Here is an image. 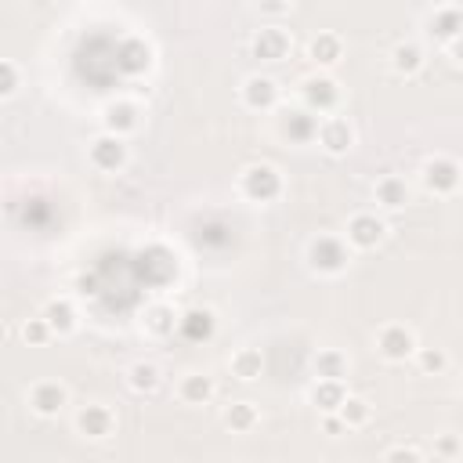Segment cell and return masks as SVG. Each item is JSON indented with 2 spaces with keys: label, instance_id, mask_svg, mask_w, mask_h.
<instances>
[{
  "label": "cell",
  "instance_id": "1",
  "mask_svg": "<svg viewBox=\"0 0 463 463\" xmlns=\"http://www.w3.org/2000/svg\"><path fill=\"white\" fill-rule=\"evenodd\" d=\"M307 264H311V271H318V275H340V271L351 264V250H347V242L336 239V235H315V239L307 242Z\"/></svg>",
  "mask_w": 463,
  "mask_h": 463
},
{
  "label": "cell",
  "instance_id": "2",
  "mask_svg": "<svg viewBox=\"0 0 463 463\" xmlns=\"http://www.w3.org/2000/svg\"><path fill=\"white\" fill-rule=\"evenodd\" d=\"M239 192H242L250 203H271V199H279V192H282V174H279L271 163H250V166L239 174Z\"/></svg>",
  "mask_w": 463,
  "mask_h": 463
},
{
  "label": "cell",
  "instance_id": "3",
  "mask_svg": "<svg viewBox=\"0 0 463 463\" xmlns=\"http://www.w3.org/2000/svg\"><path fill=\"white\" fill-rule=\"evenodd\" d=\"M420 181H423V188L434 192V195H452V192L463 184V166H459L456 159H449V156H434V159L423 163Z\"/></svg>",
  "mask_w": 463,
  "mask_h": 463
},
{
  "label": "cell",
  "instance_id": "4",
  "mask_svg": "<svg viewBox=\"0 0 463 463\" xmlns=\"http://www.w3.org/2000/svg\"><path fill=\"white\" fill-rule=\"evenodd\" d=\"M87 159H90L94 170L116 174V170H123V163H127V141H123L119 134H109V130H105V134H98V137L90 141Z\"/></svg>",
  "mask_w": 463,
  "mask_h": 463
},
{
  "label": "cell",
  "instance_id": "5",
  "mask_svg": "<svg viewBox=\"0 0 463 463\" xmlns=\"http://www.w3.org/2000/svg\"><path fill=\"white\" fill-rule=\"evenodd\" d=\"M300 98H304V109L322 116V112H333L340 105V87H336L333 76H311V80H304Z\"/></svg>",
  "mask_w": 463,
  "mask_h": 463
},
{
  "label": "cell",
  "instance_id": "6",
  "mask_svg": "<svg viewBox=\"0 0 463 463\" xmlns=\"http://www.w3.org/2000/svg\"><path fill=\"white\" fill-rule=\"evenodd\" d=\"M376 351H380L387 362H405V358L416 354V336H412V329L391 322V326H383V329L376 333Z\"/></svg>",
  "mask_w": 463,
  "mask_h": 463
},
{
  "label": "cell",
  "instance_id": "7",
  "mask_svg": "<svg viewBox=\"0 0 463 463\" xmlns=\"http://www.w3.org/2000/svg\"><path fill=\"white\" fill-rule=\"evenodd\" d=\"M116 69L123 76H145L152 69V47L141 36H127L116 47Z\"/></svg>",
  "mask_w": 463,
  "mask_h": 463
},
{
  "label": "cell",
  "instance_id": "8",
  "mask_svg": "<svg viewBox=\"0 0 463 463\" xmlns=\"http://www.w3.org/2000/svg\"><path fill=\"white\" fill-rule=\"evenodd\" d=\"M387 235V224L376 217V213H354L347 221V242L354 250H376Z\"/></svg>",
  "mask_w": 463,
  "mask_h": 463
},
{
  "label": "cell",
  "instance_id": "9",
  "mask_svg": "<svg viewBox=\"0 0 463 463\" xmlns=\"http://www.w3.org/2000/svg\"><path fill=\"white\" fill-rule=\"evenodd\" d=\"M69 405V391L58 380H40L29 387V409L36 416H58Z\"/></svg>",
  "mask_w": 463,
  "mask_h": 463
},
{
  "label": "cell",
  "instance_id": "10",
  "mask_svg": "<svg viewBox=\"0 0 463 463\" xmlns=\"http://www.w3.org/2000/svg\"><path fill=\"white\" fill-rule=\"evenodd\" d=\"M318 145L329 152V156H347V148L354 145V127L340 116H326L318 123Z\"/></svg>",
  "mask_w": 463,
  "mask_h": 463
},
{
  "label": "cell",
  "instance_id": "11",
  "mask_svg": "<svg viewBox=\"0 0 463 463\" xmlns=\"http://www.w3.org/2000/svg\"><path fill=\"white\" fill-rule=\"evenodd\" d=\"M242 105L253 112H268L279 105V83L271 76H246L242 83Z\"/></svg>",
  "mask_w": 463,
  "mask_h": 463
},
{
  "label": "cell",
  "instance_id": "12",
  "mask_svg": "<svg viewBox=\"0 0 463 463\" xmlns=\"http://www.w3.org/2000/svg\"><path fill=\"white\" fill-rule=\"evenodd\" d=\"M112 427H116V416H112L109 405L90 402V405H83V409L76 412V430H80L83 438H109Z\"/></svg>",
  "mask_w": 463,
  "mask_h": 463
},
{
  "label": "cell",
  "instance_id": "13",
  "mask_svg": "<svg viewBox=\"0 0 463 463\" xmlns=\"http://www.w3.org/2000/svg\"><path fill=\"white\" fill-rule=\"evenodd\" d=\"M250 51H253V58H260V61H282V58L289 54V36H286L282 29H275V25L257 29Z\"/></svg>",
  "mask_w": 463,
  "mask_h": 463
},
{
  "label": "cell",
  "instance_id": "14",
  "mask_svg": "<svg viewBox=\"0 0 463 463\" xmlns=\"http://www.w3.org/2000/svg\"><path fill=\"white\" fill-rule=\"evenodd\" d=\"M177 333H181L184 340H192V344H203V340H210V336L217 333V318H213L210 307H192V311L181 315Z\"/></svg>",
  "mask_w": 463,
  "mask_h": 463
},
{
  "label": "cell",
  "instance_id": "15",
  "mask_svg": "<svg viewBox=\"0 0 463 463\" xmlns=\"http://www.w3.org/2000/svg\"><path fill=\"white\" fill-rule=\"evenodd\" d=\"M101 127L109 134H119V137L134 134L137 130V105L134 101H109L101 112Z\"/></svg>",
  "mask_w": 463,
  "mask_h": 463
},
{
  "label": "cell",
  "instance_id": "16",
  "mask_svg": "<svg viewBox=\"0 0 463 463\" xmlns=\"http://www.w3.org/2000/svg\"><path fill=\"white\" fill-rule=\"evenodd\" d=\"M282 134L297 145H307V141H318V116L311 109H293L286 112L282 119Z\"/></svg>",
  "mask_w": 463,
  "mask_h": 463
},
{
  "label": "cell",
  "instance_id": "17",
  "mask_svg": "<svg viewBox=\"0 0 463 463\" xmlns=\"http://www.w3.org/2000/svg\"><path fill=\"white\" fill-rule=\"evenodd\" d=\"M427 33H430L438 43H452V40L463 33V7H438V11L427 18Z\"/></svg>",
  "mask_w": 463,
  "mask_h": 463
},
{
  "label": "cell",
  "instance_id": "18",
  "mask_svg": "<svg viewBox=\"0 0 463 463\" xmlns=\"http://www.w3.org/2000/svg\"><path fill=\"white\" fill-rule=\"evenodd\" d=\"M141 322H145V333H152V336H174L177 333V322H181V315L170 307V304H148L145 307V315H141Z\"/></svg>",
  "mask_w": 463,
  "mask_h": 463
},
{
  "label": "cell",
  "instance_id": "19",
  "mask_svg": "<svg viewBox=\"0 0 463 463\" xmlns=\"http://www.w3.org/2000/svg\"><path fill=\"white\" fill-rule=\"evenodd\" d=\"M307 58H311L315 65H322V69H333V65L344 58V40H340L336 33H318V36H311V43H307Z\"/></svg>",
  "mask_w": 463,
  "mask_h": 463
},
{
  "label": "cell",
  "instance_id": "20",
  "mask_svg": "<svg viewBox=\"0 0 463 463\" xmlns=\"http://www.w3.org/2000/svg\"><path fill=\"white\" fill-rule=\"evenodd\" d=\"M373 195H376V203H380L383 210H402V206L409 203V184H405V177H398V174H383V177L373 184Z\"/></svg>",
  "mask_w": 463,
  "mask_h": 463
},
{
  "label": "cell",
  "instance_id": "21",
  "mask_svg": "<svg viewBox=\"0 0 463 463\" xmlns=\"http://www.w3.org/2000/svg\"><path fill=\"white\" fill-rule=\"evenodd\" d=\"M347 391H344V380H315L311 387V405L318 412H340Z\"/></svg>",
  "mask_w": 463,
  "mask_h": 463
},
{
  "label": "cell",
  "instance_id": "22",
  "mask_svg": "<svg viewBox=\"0 0 463 463\" xmlns=\"http://www.w3.org/2000/svg\"><path fill=\"white\" fill-rule=\"evenodd\" d=\"M40 315H43V318L51 322V329H54V336H69V333L76 329V307H72L69 300H61V297H54V300H47Z\"/></svg>",
  "mask_w": 463,
  "mask_h": 463
},
{
  "label": "cell",
  "instance_id": "23",
  "mask_svg": "<svg viewBox=\"0 0 463 463\" xmlns=\"http://www.w3.org/2000/svg\"><path fill=\"white\" fill-rule=\"evenodd\" d=\"M177 394L184 405H206L213 398V380L206 373H188V376H181Z\"/></svg>",
  "mask_w": 463,
  "mask_h": 463
},
{
  "label": "cell",
  "instance_id": "24",
  "mask_svg": "<svg viewBox=\"0 0 463 463\" xmlns=\"http://www.w3.org/2000/svg\"><path fill=\"white\" fill-rule=\"evenodd\" d=\"M315 376L318 380H344L347 376V354L336 347H322L315 354Z\"/></svg>",
  "mask_w": 463,
  "mask_h": 463
},
{
  "label": "cell",
  "instance_id": "25",
  "mask_svg": "<svg viewBox=\"0 0 463 463\" xmlns=\"http://www.w3.org/2000/svg\"><path fill=\"white\" fill-rule=\"evenodd\" d=\"M260 369H264V358H260L257 347H239V351L232 354V376H235V380L250 383V380L260 376Z\"/></svg>",
  "mask_w": 463,
  "mask_h": 463
},
{
  "label": "cell",
  "instance_id": "26",
  "mask_svg": "<svg viewBox=\"0 0 463 463\" xmlns=\"http://www.w3.org/2000/svg\"><path fill=\"white\" fill-rule=\"evenodd\" d=\"M224 427L228 430H235V434H246V430H253L257 427V405L253 402H232L228 409H224Z\"/></svg>",
  "mask_w": 463,
  "mask_h": 463
},
{
  "label": "cell",
  "instance_id": "27",
  "mask_svg": "<svg viewBox=\"0 0 463 463\" xmlns=\"http://www.w3.org/2000/svg\"><path fill=\"white\" fill-rule=\"evenodd\" d=\"M391 69H394L398 76H416V72L423 69V51H420L416 43H398V47L391 51Z\"/></svg>",
  "mask_w": 463,
  "mask_h": 463
},
{
  "label": "cell",
  "instance_id": "28",
  "mask_svg": "<svg viewBox=\"0 0 463 463\" xmlns=\"http://www.w3.org/2000/svg\"><path fill=\"white\" fill-rule=\"evenodd\" d=\"M127 383H130L134 394H152L159 387V369L152 362H134L127 369Z\"/></svg>",
  "mask_w": 463,
  "mask_h": 463
},
{
  "label": "cell",
  "instance_id": "29",
  "mask_svg": "<svg viewBox=\"0 0 463 463\" xmlns=\"http://www.w3.org/2000/svg\"><path fill=\"white\" fill-rule=\"evenodd\" d=\"M369 412H373V409H369V402H365V398H358V394H347V398H344V405H340V420L347 423V430H351V427L369 423Z\"/></svg>",
  "mask_w": 463,
  "mask_h": 463
},
{
  "label": "cell",
  "instance_id": "30",
  "mask_svg": "<svg viewBox=\"0 0 463 463\" xmlns=\"http://www.w3.org/2000/svg\"><path fill=\"white\" fill-rule=\"evenodd\" d=\"M51 336H54V329H51V322H47L43 315H36V318H25V322H22V340H25L29 347H43Z\"/></svg>",
  "mask_w": 463,
  "mask_h": 463
},
{
  "label": "cell",
  "instance_id": "31",
  "mask_svg": "<svg viewBox=\"0 0 463 463\" xmlns=\"http://www.w3.org/2000/svg\"><path fill=\"white\" fill-rule=\"evenodd\" d=\"M416 358H420V369L430 376H438V373H445V365H449V358H445V351L441 347H416Z\"/></svg>",
  "mask_w": 463,
  "mask_h": 463
},
{
  "label": "cell",
  "instance_id": "32",
  "mask_svg": "<svg viewBox=\"0 0 463 463\" xmlns=\"http://www.w3.org/2000/svg\"><path fill=\"white\" fill-rule=\"evenodd\" d=\"M18 90V65L11 58L0 61V98H11Z\"/></svg>",
  "mask_w": 463,
  "mask_h": 463
},
{
  "label": "cell",
  "instance_id": "33",
  "mask_svg": "<svg viewBox=\"0 0 463 463\" xmlns=\"http://www.w3.org/2000/svg\"><path fill=\"white\" fill-rule=\"evenodd\" d=\"M383 459H423V449L420 445H394L383 452Z\"/></svg>",
  "mask_w": 463,
  "mask_h": 463
},
{
  "label": "cell",
  "instance_id": "34",
  "mask_svg": "<svg viewBox=\"0 0 463 463\" xmlns=\"http://www.w3.org/2000/svg\"><path fill=\"white\" fill-rule=\"evenodd\" d=\"M434 452H438V456H459V452H463V445H459L452 434H441V438H438V445H434Z\"/></svg>",
  "mask_w": 463,
  "mask_h": 463
},
{
  "label": "cell",
  "instance_id": "35",
  "mask_svg": "<svg viewBox=\"0 0 463 463\" xmlns=\"http://www.w3.org/2000/svg\"><path fill=\"white\" fill-rule=\"evenodd\" d=\"M257 7H260L264 14H271V18H279V14L289 11V0H257Z\"/></svg>",
  "mask_w": 463,
  "mask_h": 463
},
{
  "label": "cell",
  "instance_id": "36",
  "mask_svg": "<svg viewBox=\"0 0 463 463\" xmlns=\"http://www.w3.org/2000/svg\"><path fill=\"white\" fill-rule=\"evenodd\" d=\"M449 51H452V58H456V61L463 65V33H459V36H456V40L449 43Z\"/></svg>",
  "mask_w": 463,
  "mask_h": 463
}]
</instances>
